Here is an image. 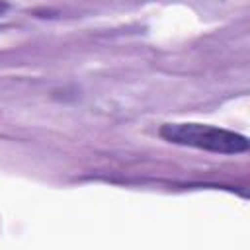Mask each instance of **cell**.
Wrapping results in <instances>:
<instances>
[{"label": "cell", "mask_w": 250, "mask_h": 250, "mask_svg": "<svg viewBox=\"0 0 250 250\" xmlns=\"http://www.w3.org/2000/svg\"><path fill=\"white\" fill-rule=\"evenodd\" d=\"M160 137L172 145L201 148L217 154H238L248 150V139L240 133L213 127L207 123H164L160 127Z\"/></svg>", "instance_id": "cell-1"}, {"label": "cell", "mask_w": 250, "mask_h": 250, "mask_svg": "<svg viewBox=\"0 0 250 250\" xmlns=\"http://www.w3.org/2000/svg\"><path fill=\"white\" fill-rule=\"evenodd\" d=\"M6 8H8V4H6L4 0H0V14H4V12H6Z\"/></svg>", "instance_id": "cell-2"}]
</instances>
